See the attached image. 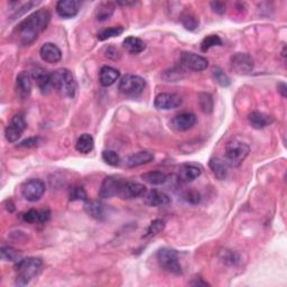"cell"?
Listing matches in <instances>:
<instances>
[{
  "instance_id": "d6986e66",
  "label": "cell",
  "mask_w": 287,
  "mask_h": 287,
  "mask_svg": "<svg viewBox=\"0 0 287 287\" xmlns=\"http://www.w3.org/2000/svg\"><path fill=\"white\" fill-rule=\"evenodd\" d=\"M170 197L164 192H160L157 190H152L145 195V203L148 207H165L167 204H170Z\"/></svg>"
},
{
  "instance_id": "30bf717a",
  "label": "cell",
  "mask_w": 287,
  "mask_h": 287,
  "mask_svg": "<svg viewBox=\"0 0 287 287\" xmlns=\"http://www.w3.org/2000/svg\"><path fill=\"white\" fill-rule=\"evenodd\" d=\"M146 187L140 183L133 182V181H122L119 190L118 196L124 200H131L145 195Z\"/></svg>"
},
{
  "instance_id": "ffe728a7",
  "label": "cell",
  "mask_w": 287,
  "mask_h": 287,
  "mask_svg": "<svg viewBox=\"0 0 287 287\" xmlns=\"http://www.w3.org/2000/svg\"><path fill=\"white\" fill-rule=\"evenodd\" d=\"M209 167L212 171L213 175L217 177L220 181H223L228 176V167L227 161L220 157H212L209 160Z\"/></svg>"
},
{
  "instance_id": "cb8c5ba5",
  "label": "cell",
  "mask_w": 287,
  "mask_h": 287,
  "mask_svg": "<svg viewBox=\"0 0 287 287\" xmlns=\"http://www.w3.org/2000/svg\"><path fill=\"white\" fill-rule=\"evenodd\" d=\"M153 159H154V155L152 153L138 152L128 157L127 161H126V165H127V167H129V169H135V167L151 163Z\"/></svg>"
},
{
  "instance_id": "f546056e",
  "label": "cell",
  "mask_w": 287,
  "mask_h": 287,
  "mask_svg": "<svg viewBox=\"0 0 287 287\" xmlns=\"http://www.w3.org/2000/svg\"><path fill=\"white\" fill-rule=\"evenodd\" d=\"M2 258L3 260H6V261H11V262H18L20 259H23V256H22V253H19V251L14 249V248H11V247H3L2 248Z\"/></svg>"
},
{
  "instance_id": "74e56055",
  "label": "cell",
  "mask_w": 287,
  "mask_h": 287,
  "mask_svg": "<svg viewBox=\"0 0 287 287\" xmlns=\"http://www.w3.org/2000/svg\"><path fill=\"white\" fill-rule=\"evenodd\" d=\"M164 228H165V222L163 220H159V219L154 220L153 222L149 224V227H148L146 236L157 235V233H159L160 231H163Z\"/></svg>"
},
{
  "instance_id": "4316f807",
  "label": "cell",
  "mask_w": 287,
  "mask_h": 287,
  "mask_svg": "<svg viewBox=\"0 0 287 287\" xmlns=\"http://www.w3.org/2000/svg\"><path fill=\"white\" fill-rule=\"evenodd\" d=\"M94 140L93 137L89 134H83L75 142V149L81 154H88L93 149Z\"/></svg>"
},
{
  "instance_id": "f1b7e54d",
  "label": "cell",
  "mask_w": 287,
  "mask_h": 287,
  "mask_svg": "<svg viewBox=\"0 0 287 287\" xmlns=\"http://www.w3.org/2000/svg\"><path fill=\"white\" fill-rule=\"evenodd\" d=\"M86 211L89 215L97 220H102L105 217L104 206L99 201H90L85 206Z\"/></svg>"
},
{
  "instance_id": "4dcf8cb0",
  "label": "cell",
  "mask_w": 287,
  "mask_h": 287,
  "mask_svg": "<svg viewBox=\"0 0 287 287\" xmlns=\"http://www.w3.org/2000/svg\"><path fill=\"white\" fill-rule=\"evenodd\" d=\"M212 77H213V80L221 87H229L231 83L230 77L224 73V71L219 67H214L212 69Z\"/></svg>"
},
{
  "instance_id": "ee69618b",
  "label": "cell",
  "mask_w": 287,
  "mask_h": 287,
  "mask_svg": "<svg viewBox=\"0 0 287 287\" xmlns=\"http://www.w3.org/2000/svg\"><path fill=\"white\" fill-rule=\"evenodd\" d=\"M278 91L282 93V95H283L284 98L286 97V86H285V83H279V85H278Z\"/></svg>"
},
{
  "instance_id": "7a4b0ae2",
  "label": "cell",
  "mask_w": 287,
  "mask_h": 287,
  "mask_svg": "<svg viewBox=\"0 0 287 287\" xmlns=\"http://www.w3.org/2000/svg\"><path fill=\"white\" fill-rule=\"evenodd\" d=\"M52 88L64 98H74L76 94V81L68 69H58L51 74Z\"/></svg>"
},
{
  "instance_id": "d6a6232c",
  "label": "cell",
  "mask_w": 287,
  "mask_h": 287,
  "mask_svg": "<svg viewBox=\"0 0 287 287\" xmlns=\"http://www.w3.org/2000/svg\"><path fill=\"white\" fill-rule=\"evenodd\" d=\"M199 106L201 110L204 113H211L213 111V99L212 95L209 93H200L199 94Z\"/></svg>"
},
{
  "instance_id": "e575fe53",
  "label": "cell",
  "mask_w": 287,
  "mask_h": 287,
  "mask_svg": "<svg viewBox=\"0 0 287 287\" xmlns=\"http://www.w3.org/2000/svg\"><path fill=\"white\" fill-rule=\"evenodd\" d=\"M182 24L183 26L188 29V31L193 32L199 27V19L197 17L191 13H187L182 16Z\"/></svg>"
},
{
  "instance_id": "ab89813d",
  "label": "cell",
  "mask_w": 287,
  "mask_h": 287,
  "mask_svg": "<svg viewBox=\"0 0 287 287\" xmlns=\"http://www.w3.org/2000/svg\"><path fill=\"white\" fill-rule=\"evenodd\" d=\"M23 220L28 223L39 222V211L32 209V210H29L26 213L23 214Z\"/></svg>"
},
{
  "instance_id": "4fadbf2b",
  "label": "cell",
  "mask_w": 287,
  "mask_h": 287,
  "mask_svg": "<svg viewBox=\"0 0 287 287\" xmlns=\"http://www.w3.org/2000/svg\"><path fill=\"white\" fill-rule=\"evenodd\" d=\"M122 181L124 179L120 177L107 176L101 184L99 197L101 199H111V197L118 195Z\"/></svg>"
},
{
  "instance_id": "83f0119b",
  "label": "cell",
  "mask_w": 287,
  "mask_h": 287,
  "mask_svg": "<svg viewBox=\"0 0 287 287\" xmlns=\"http://www.w3.org/2000/svg\"><path fill=\"white\" fill-rule=\"evenodd\" d=\"M141 178L146 183L151 184V185H161V184L166 183L167 175L163 172L152 171V172L144 173V174L141 175Z\"/></svg>"
},
{
  "instance_id": "5bb4252c",
  "label": "cell",
  "mask_w": 287,
  "mask_h": 287,
  "mask_svg": "<svg viewBox=\"0 0 287 287\" xmlns=\"http://www.w3.org/2000/svg\"><path fill=\"white\" fill-rule=\"evenodd\" d=\"M172 128L182 133V131H188L189 129L193 128L196 124V117L194 113L191 112H182L172 119Z\"/></svg>"
},
{
  "instance_id": "603a6c76",
  "label": "cell",
  "mask_w": 287,
  "mask_h": 287,
  "mask_svg": "<svg viewBox=\"0 0 287 287\" xmlns=\"http://www.w3.org/2000/svg\"><path fill=\"white\" fill-rule=\"evenodd\" d=\"M201 175V169L194 164H183L178 169V176L183 182H192Z\"/></svg>"
},
{
  "instance_id": "f6af8a7d",
  "label": "cell",
  "mask_w": 287,
  "mask_h": 287,
  "mask_svg": "<svg viewBox=\"0 0 287 287\" xmlns=\"http://www.w3.org/2000/svg\"><path fill=\"white\" fill-rule=\"evenodd\" d=\"M117 5H120V6H133V5H135L136 3H134V2H131V3H129V2H118V3H116Z\"/></svg>"
},
{
  "instance_id": "277c9868",
  "label": "cell",
  "mask_w": 287,
  "mask_h": 287,
  "mask_svg": "<svg viewBox=\"0 0 287 287\" xmlns=\"http://www.w3.org/2000/svg\"><path fill=\"white\" fill-rule=\"evenodd\" d=\"M250 152L247 142L239 139H231L227 142L224 149V160L231 167H238L242 164Z\"/></svg>"
},
{
  "instance_id": "ba28073f",
  "label": "cell",
  "mask_w": 287,
  "mask_h": 287,
  "mask_svg": "<svg viewBox=\"0 0 287 287\" xmlns=\"http://www.w3.org/2000/svg\"><path fill=\"white\" fill-rule=\"evenodd\" d=\"M26 127H27V124L24 116L15 115L13 118H11V120L9 121L7 127H6L5 130L6 139H7L9 142L17 141L19 139L22 134L25 131Z\"/></svg>"
},
{
  "instance_id": "7c38bea8",
  "label": "cell",
  "mask_w": 287,
  "mask_h": 287,
  "mask_svg": "<svg viewBox=\"0 0 287 287\" xmlns=\"http://www.w3.org/2000/svg\"><path fill=\"white\" fill-rule=\"evenodd\" d=\"M181 63L183 67L195 72L204 71L209 67V61L206 57L190 52H183L181 54Z\"/></svg>"
},
{
  "instance_id": "ac0fdd59",
  "label": "cell",
  "mask_w": 287,
  "mask_h": 287,
  "mask_svg": "<svg viewBox=\"0 0 287 287\" xmlns=\"http://www.w3.org/2000/svg\"><path fill=\"white\" fill-rule=\"evenodd\" d=\"M32 79L35 80L36 86L39 89V91L45 94L50 91V89L52 88V82H51V74L46 73V72L40 69L36 68L32 72Z\"/></svg>"
},
{
  "instance_id": "1f68e13d",
  "label": "cell",
  "mask_w": 287,
  "mask_h": 287,
  "mask_svg": "<svg viewBox=\"0 0 287 287\" xmlns=\"http://www.w3.org/2000/svg\"><path fill=\"white\" fill-rule=\"evenodd\" d=\"M124 33V27L121 26H115V27H109V28H106L102 29V31L98 33V39L104 42L109 39L111 37H116V36L121 35Z\"/></svg>"
},
{
  "instance_id": "484cf974",
  "label": "cell",
  "mask_w": 287,
  "mask_h": 287,
  "mask_svg": "<svg viewBox=\"0 0 287 287\" xmlns=\"http://www.w3.org/2000/svg\"><path fill=\"white\" fill-rule=\"evenodd\" d=\"M122 44L126 51L129 52L130 54H139L146 49L145 42L138 37H135V36H129V37L124 40Z\"/></svg>"
},
{
  "instance_id": "836d02e7",
  "label": "cell",
  "mask_w": 287,
  "mask_h": 287,
  "mask_svg": "<svg viewBox=\"0 0 287 287\" xmlns=\"http://www.w3.org/2000/svg\"><path fill=\"white\" fill-rule=\"evenodd\" d=\"M222 45V40L219 37L218 35H209L207 37L202 40L201 43V51L203 53L208 52L209 50L211 49V47L214 46H221Z\"/></svg>"
},
{
  "instance_id": "e0dca14e",
  "label": "cell",
  "mask_w": 287,
  "mask_h": 287,
  "mask_svg": "<svg viewBox=\"0 0 287 287\" xmlns=\"http://www.w3.org/2000/svg\"><path fill=\"white\" fill-rule=\"evenodd\" d=\"M16 90L17 94L22 99H26L29 97V94L32 92V76L27 72L24 71L18 74L16 80Z\"/></svg>"
},
{
  "instance_id": "2e32d148",
  "label": "cell",
  "mask_w": 287,
  "mask_h": 287,
  "mask_svg": "<svg viewBox=\"0 0 287 287\" xmlns=\"http://www.w3.org/2000/svg\"><path fill=\"white\" fill-rule=\"evenodd\" d=\"M39 55L44 62L54 64V63H57L61 61L62 52L55 44L45 43L43 46L40 47Z\"/></svg>"
},
{
  "instance_id": "3957f363",
  "label": "cell",
  "mask_w": 287,
  "mask_h": 287,
  "mask_svg": "<svg viewBox=\"0 0 287 287\" xmlns=\"http://www.w3.org/2000/svg\"><path fill=\"white\" fill-rule=\"evenodd\" d=\"M43 262L36 257L23 258L15 264L16 272V285L25 286L37 275L40 271Z\"/></svg>"
},
{
  "instance_id": "6da1fadb",
  "label": "cell",
  "mask_w": 287,
  "mask_h": 287,
  "mask_svg": "<svg viewBox=\"0 0 287 287\" xmlns=\"http://www.w3.org/2000/svg\"><path fill=\"white\" fill-rule=\"evenodd\" d=\"M51 19L47 9H38L22 20L15 29V37L22 45H29L43 33Z\"/></svg>"
},
{
  "instance_id": "f35d334b",
  "label": "cell",
  "mask_w": 287,
  "mask_h": 287,
  "mask_svg": "<svg viewBox=\"0 0 287 287\" xmlns=\"http://www.w3.org/2000/svg\"><path fill=\"white\" fill-rule=\"evenodd\" d=\"M183 199L188 203H190V204H197V203H200L201 201V195L197 191L190 190L183 194Z\"/></svg>"
},
{
  "instance_id": "60d3db41",
  "label": "cell",
  "mask_w": 287,
  "mask_h": 287,
  "mask_svg": "<svg viewBox=\"0 0 287 287\" xmlns=\"http://www.w3.org/2000/svg\"><path fill=\"white\" fill-rule=\"evenodd\" d=\"M211 7L214 13H217L219 15H222L225 11V5L223 3H219V2L211 3Z\"/></svg>"
},
{
  "instance_id": "9a60e30c",
  "label": "cell",
  "mask_w": 287,
  "mask_h": 287,
  "mask_svg": "<svg viewBox=\"0 0 287 287\" xmlns=\"http://www.w3.org/2000/svg\"><path fill=\"white\" fill-rule=\"evenodd\" d=\"M81 3L77 0H59L56 4V13L62 18H73L79 14Z\"/></svg>"
},
{
  "instance_id": "7402d4cb",
  "label": "cell",
  "mask_w": 287,
  "mask_h": 287,
  "mask_svg": "<svg viewBox=\"0 0 287 287\" xmlns=\"http://www.w3.org/2000/svg\"><path fill=\"white\" fill-rule=\"evenodd\" d=\"M119 76H120V72L117 69L106 65L100 70L99 82L102 87H110L119 79Z\"/></svg>"
},
{
  "instance_id": "52a82bcc",
  "label": "cell",
  "mask_w": 287,
  "mask_h": 287,
  "mask_svg": "<svg viewBox=\"0 0 287 287\" xmlns=\"http://www.w3.org/2000/svg\"><path fill=\"white\" fill-rule=\"evenodd\" d=\"M45 183L39 178H31L24 182L20 187V192L24 199L28 202H36L45 193Z\"/></svg>"
},
{
  "instance_id": "8d00e7d4",
  "label": "cell",
  "mask_w": 287,
  "mask_h": 287,
  "mask_svg": "<svg viewBox=\"0 0 287 287\" xmlns=\"http://www.w3.org/2000/svg\"><path fill=\"white\" fill-rule=\"evenodd\" d=\"M70 201H87L88 195L85 189L81 187H74L70 190L69 193Z\"/></svg>"
},
{
  "instance_id": "d4e9b609",
  "label": "cell",
  "mask_w": 287,
  "mask_h": 287,
  "mask_svg": "<svg viewBox=\"0 0 287 287\" xmlns=\"http://www.w3.org/2000/svg\"><path fill=\"white\" fill-rule=\"evenodd\" d=\"M116 9V4H113L111 2H105L98 5V7L95 8V18L99 22H105L113 15Z\"/></svg>"
},
{
  "instance_id": "8992f818",
  "label": "cell",
  "mask_w": 287,
  "mask_h": 287,
  "mask_svg": "<svg viewBox=\"0 0 287 287\" xmlns=\"http://www.w3.org/2000/svg\"><path fill=\"white\" fill-rule=\"evenodd\" d=\"M146 81L139 75L127 74L119 83V91L127 97H138L145 90Z\"/></svg>"
},
{
  "instance_id": "8fae6325",
  "label": "cell",
  "mask_w": 287,
  "mask_h": 287,
  "mask_svg": "<svg viewBox=\"0 0 287 287\" xmlns=\"http://www.w3.org/2000/svg\"><path fill=\"white\" fill-rule=\"evenodd\" d=\"M155 107L159 110H172L183 105V99L177 93H159L154 101Z\"/></svg>"
},
{
  "instance_id": "9c48e42d",
  "label": "cell",
  "mask_w": 287,
  "mask_h": 287,
  "mask_svg": "<svg viewBox=\"0 0 287 287\" xmlns=\"http://www.w3.org/2000/svg\"><path fill=\"white\" fill-rule=\"evenodd\" d=\"M230 64L237 74H248L254 69V59L247 53H236L231 56Z\"/></svg>"
},
{
  "instance_id": "d590c367",
  "label": "cell",
  "mask_w": 287,
  "mask_h": 287,
  "mask_svg": "<svg viewBox=\"0 0 287 287\" xmlns=\"http://www.w3.org/2000/svg\"><path fill=\"white\" fill-rule=\"evenodd\" d=\"M102 159L110 166H118L120 164V156H119L118 153L110 151V149L102 152Z\"/></svg>"
},
{
  "instance_id": "bcb514c9",
  "label": "cell",
  "mask_w": 287,
  "mask_h": 287,
  "mask_svg": "<svg viewBox=\"0 0 287 287\" xmlns=\"http://www.w3.org/2000/svg\"><path fill=\"white\" fill-rule=\"evenodd\" d=\"M191 285H197V286H199V285H203V286H206V285H208V284H207L206 282H197V280H196V282H192V283H191Z\"/></svg>"
},
{
  "instance_id": "7bdbcfd3",
  "label": "cell",
  "mask_w": 287,
  "mask_h": 287,
  "mask_svg": "<svg viewBox=\"0 0 287 287\" xmlns=\"http://www.w3.org/2000/svg\"><path fill=\"white\" fill-rule=\"evenodd\" d=\"M37 145V138H28L19 144V147H34Z\"/></svg>"
},
{
  "instance_id": "5b68a950",
  "label": "cell",
  "mask_w": 287,
  "mask_h": 287,
  "mask_svg": "<svg viewBox=\"0 0 287 287\" xmlns=\"http://www.w3.org/2000/svg\"><path fill=\"white\" fill-rule=\"evenodd\" d=\"M158 265L164 269L174 275L182 274V267L179 265L178 255L174 249L171 248H161L157 251L156 255Z\"/></svg>"
},
{
  "instance_id": "44dd1931",
  "label": "cell",
  "mask_w": 287,
  "mask_h": 287,
  "mask_svg": "<svg viewBox=\"0 0 287 287\" xmlns=\"http://www.w3.org/2000/svg\"><path fill=\"white\" fill-rule=\"evenodd\" d=\"M249 124L251 127L255 129H264L268 127L269 125H272L274 121V118L269 115H266L264 112L254 111L251 112L248 117Z\"/></svg>"
},
{
  "instance_id": "b9f144b4",
  "label": "cell",
  "mask_w": 287,
  "mask_h": 287,
  "mask_svg": "<svg viewBox=\"0 0 287 287\" xmlns=\"http://www.w3.org/2000/svg\"><path fill=\"white\" fill-rule=\"evenodd\" d=\"M50 215H51V212L49 209H43V210H40L39 211V222L40 223L46 222V221L50 219Z\"/></svg>"
}]
</instances>
